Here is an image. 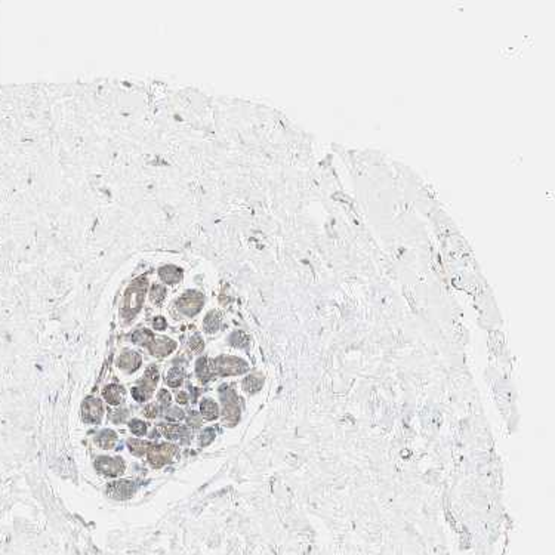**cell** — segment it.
<instances>
[{"label":"cell","mask_w":555,"mask_h":555,"mask_svg":"<svg viewBox=\"0 0 555 555\" xmlns=\"http://www.w3.org/2000/svg\"><path fill=\"white\" fill-rule=\"evenodd\" d=\"M147 287H148L147 280L139 278V280L133 281L130 284V287L126 290L123 305H121V317L126 323H130V320L139 313V310L142 307V302H144Z\"/></svg>","instance_id":"obj_1"},{"label":"cell","mask_w":555,"mask_h":555,"mask_svg":"<svg viewBox=\"0 0 555 555\" xmlns=\"http://www.w3.org/2000/svg\"><path fill=\"white\" fill-rule=\"evenodd\" d=\"M159 378H160V373H159L157 367H156V366L148 367V369L145 370L142 379L139 381L138 387L132 388V397H133L138 403H144V401H147V400L151 397L154 388L157 387Z\"/></svg>","instance_id":"obj_2"},{"label":"cell","mask_w":555,"mask_h":555,"mask_svg":"<svg viewBox=\"0 0 555 555\" xmlns=\"http://www.w3.org/2000/svg\"><path fill=\"white\" fill-rule=\"evenodd\" d=\"M247 363L243 361L241 358L237 357H229V355H222L218 357L212 363L214 373H218L221 376H231V375H241L247 370Z\"/></svg>","instance_id":"obj_3"},{"label":"cell","mask_w":555,"mask_h":555,"mask_svg":"<svg viewBox=\"0 0 555 555\" xmlns=\"http://www.w3.org/2000/svg\"><path fill=\"white\" fill-rule=\"evenodd\" d=\"M221 400L222 404H223V422L226 425L237 424V421L240 418V406H238V398H237L234 389H231L228 387H222Z\"/></svg>","instance_id":"obj_4"},{"label":"cell","mask_w":555,"mask_h":555,"mask_svg":"<svg viewBox=\"0 0 555 555\" xmlns=\"http://www.w3.org/2000/svg\"><path fill=\"white\" fill-rule=\"evenodd\" d=\"M176 453V447L173 444L163 443V444H153L150 445L147 454H148V462L153 468H162L167 465Z\"/></svg>","instance_id":"obj_5"},{"label":"cell","mask_w":555,"mask_h":555,"mask_svg":"<svg viewBox=\"0 0 555 555\" xmlns=\"http://www.w3.org/2000/svg\"><path fill=\"white\" fill-rule=\"evenodd\" d=\"M95 469L106 477H118L124 472L126 463L118 456H100L95 460Z\"/></svg>","instance_id":"obj_6"},{"label":"cell","mask_w":555,"mask_h":555,"mask_svg":"<svg viewBox=\"0 0 555 555\" xmlns=\"http://www.w3.org/2000/svg\"><path fill=\"white\" fill-rule=\"evenodd\" d=\"M176 307H178V310L182 314L193 317V316H196L202 310V307H203V296L200 293L194 292V290H190V292L184 293L178 299Z\"/></svg>","instance_id":"obj_7"},{"label":"cell","mask_w":555,"mask_h":555,"mask_svg":"<svg viewBox=\"0 0 555 555\" xmlns=\"http://www.w3.org/2000/svg\"><path fill=\"white\" fill-rule=\"evenodd\" d=\"M103 401L95 397H88L82 403V418L86 424H98L103 419Z\"/></svg>","instance_id":"obj_8"},{"label":"cell","mask_w":555,"mask_h":555,"mask_svg":"<svg viewBox=\"0 0 555 555\" xmlns=\"http://www.w3.org/2000/svg\"><path fill=\"white\" fill-rule=\"evenodd\" d=\"M136 492V484L129 480H117L107 486V493L117 500L129 499Z\"/></svg>","instance_id":"obj_9"},{"label":"cell","mask_w":555,"mask_h":555,"mask_svg":"<svg viewBox=\"0 0 555 555\" xmlns=\"http://www.w3.org/2000/svg\"><path fill=\"white\" fill-rule=\"evenodd\" d=\"M176 348V343L169 337H154L148 345L150 354L154 357H166Z\"/></svg>","instance_id":"obj_10"},{"label":"cell","mask_w":555,"mask_h":555,"mask_svg":"<svg viewBox=\"0 0 555 555\" xmlns=\"http://www.w3.org/2000/svg\"><path fill=\"white\" fill-rule=\"evenodd\" d=\"M142 363V357L135 351H126L123 352L117 360V367L121 369L126 373H133L138 370V367Z\"/></svg>","instance_id":"obj_11"},{"label":"cell","mask_w":555,"mask_h":555,"mask_svg":"<svg viewBox=\"0 0 555 555\" xmlns=\"http://www.w3.org/2000/svg\"><path fill=\"white\" fill-rule=\"evenodd\" d=\"M103 395H104V398L109 404L118 406L121 403V398H123V388L117 384H110L104 388Z\"/></svg>","instance_id":"obj_12"},{"label":"cell","mask_w":555,"mask_h":555,"mask_svg":"<svg viewBox=\"0 0 555 555\" xmlns=\"http://www.w3.org/2000/svg\"><path fill=\"white\" fill-rule=\"evenodd\" d=\"M196 375L197 378L205 384V382H209L212 379V375H214V369L211 366V361L206 358V357H202L197 360L196 363Z\"/></svg>","instance_id":"obj_13"},{"label":"cell","mask_w":555,"mask_h":555,"mask_svg":"<svg viewBox=\"0 0 555 555\" xmlns=\"http://www.w3.org/2000/svg\"><path fill=\"white\" fill-rule=\"evenodd\" d=\"M160 277L167 284H175L182 278V270L173 265H166L160 268Z\"/></svg>","instance_id":"obj_14"},{"label":"cell","mask_w":555,"mask_h":555,"mask_svg":"<svg viewBox=\"0 0 555 555\" xmlns=\"http://www.w3.org/2000/svg\"><path fill=\"white\" fill-rule=\"evenodd\" d=\"M200 412L208 421H214L220 416V407L212 398H203L200 403Z\"/></svg>","instance_id":"obj_15"},{"label":"cell","mask_w":555,"mask_h":555,"mask_svg":"<svg viewBox=\"0 0 555 555\" xmlns=\"http://www.w3.org/2000/svg\"><path fill=\"white\" fill-rule=\"evenodd\" d=\"M95 443L101 448H111L117 443V434L112 430H104L95 437Z\"/></svg>","instance_id":"obj_16"},{"label":"cell","mask_w":555,"mask_h":555,"mask_svg":"<svg viewBox=\"0 0 555 555\" xmlns=\"http://www.w3.org/2000/svg\"><path fill=\"white\" fill-rule=\"evenodd\" d=\"M163 436L167 440H179L187 436V428L181 425H163Z\"/></svg>","instance_id":"obj_17"},{"label":"cell","mask_w":555,"mask_h":555,"mask_svg":"<svg viewBox=\"0 0 555 555\" xmlns=\"http://www.w3.org/2000/svg\"><path fill=\"white\" fill-rule=\"evenodd\" d=\"M184 376H185V372L182 367H172L169 372H167V376H166V384L172 388H176L182 384L184 381Z\"/></svg>","instance_id":"obj_18"},{"label":"cell","mask_w":555,"mask_h":555,"mask_svg":"<svg viewBox=\"0 0 555 555\" xmlns=\"http://www.w3.org/2000/svg\"><path fill=\"white\" fill-rule=\"evenodd\" d=\"M151 444L148 442H144V440H136V439H132L127 442V447H129V451L133 454V456H142L144 453L148 451Z\"/></svg>","instance_id":"obj_19"},{"label":"cell","mask_w":555,"mask_h":555,"mask_svg":"<svg viewBox=\"0 0 555 555\" xmlns=\"http://www.w3.org/2000/svg\"><path fill=\"white\" fill-rule=\"evenodd\" d=\"M261 388H262V378H259V376H256V375H250V376H247V378L243 381V389H244L246 392L253 394V392L259 391Z\"/></svg>","instance_id":"obj_20"},{"label":"cell","mask_w":555,"mask_h":555,"mask_svg":"<svg viewBox=\"0 0 555 555\" xmlns=\"http://www.w3.org/2000/svg\"><path fill=\"white\" fill-rule=\"evenodd\" d=\"M154 339V334L147 331V329H141V331H136L132 334V340L138 345H142V346H148L151 343V340Z\"/></svg>","instance_id":"obj_21"},{"label":"cell","mask_w":555,"mask_h":555,"mask_svg":"<svg viewBox=\"0 0 555 555\" xmlns=\"http://www.w3.org/2000/svg\"><path fill=\"white\" fill-rule=\"evenodd\" d=\"M220 328V317L217 313H211L208 314V317L205 319V329L206 332H217Z\"/></svg>","instance_id":"obj_22"},{"label":"cell","mask_w":555,"mask_h":555,"mask_svg":"<svg viewBox=\"0 0 555 555\" xmlns=\"http://www.w3.org/2000/svg\"><path fill=\"white\" fill-rule=\"evenodd\" d=\"M165 295H166V289L163 287V286H160V284H154L153 287H151V293H150V296H151V301L154 302V304H162L163 302V299H165Z\"/></svg>","instance_id":"obj_23"},{"label":"cell","mask_w":555,"mask_h":555,"mask_svg":"<svg viewBox=\"0 0 555 555\" xmlns=\"http://www.w3.org/2000/svg\"><path fill=\"white\" fill-rule=\"evenodd\" d=\"M129 430H130L132 434H135V436H138V437L147 434V425H145L142 421H139V419H132V421L129 422Z\"/></svg>","instance_id":"obj_24"},{"label":"cell","mask_w":555,"mask_h":555,"mask_svg":"<svg viewBox=\"0 0 555 555\" xmlns=\"http://www.w3.org/2000/svg\"><path fill=\"white\" fill-rule=\"evenodd\" d=\"M166 418L169 421H173V422H178V421H182L185 418V413L182 409L179 407H167L166 410Z\"/></svg>","instance_id":"obj_25"},{"label":"cell","mask_w":555,"mask_h":555,"mask_svg":"<svg viewBox=\"0 0 555 555\" xmlns=\"http://www.w3.org/2000/svg\"><path fill=\"white\" fill-rule=\"evenodd\" d=\"M127 418H129V410L123 409V407H120V409H117L111 413V421L114 424H123V422L127 421Z\"/></svg>","instance_id":"obj_26"},{"label":"cell","mask_w":555,"mask_h":555,"mask_svg":"<svg viewBox=\"0 0 555 555\" xmlns=\"http://www.w3.org/2000/svg\"><path fill=\"white\" fill-rule=\"evenodd\" d=\"M215 436H217V431H215L214 428H208V430H205V431L202 433V436H200V444H202V445H208L209 443H212V440L215 439Z\"/></svg>","instance_id":"obj_27"},{"label":"cell","mask_w":555,"mask_h":555,"mask_svg":"<svg viewBox=\"0 0 555 555\" xmlns=\"http://www.w3.org/2000/svg\"><path fill=\"white\" fill-rule=\"evenodd\" d=\"M205 343H203V339L199 336V334H194L191 339H190V348L193 352H200L203 349Z\"/></svg>","instance_id":"obj_28"},{"label":"cell","mask_w":555,"mask_h":555,"mask_svg":"<svg viewBox=\"0 0 555 555\" xmlns=\"http://www.w3.org/2000/svg\"><path fill=\"white\" fill-rule=\"evenodd\" d=\"M157 397H159V401L162 403V406L167 409L169 404H170V401H172V395H170V392H169L167 389H160Z\"/></svg>","instance_id":"obj_29"},{"label":"cell","mask_w":555,"mask_h":555,"mask_svg":"<svg viewBox=\"0 0 555 555\" xmlns=\"http://www.w3.org/2000/svg\"><path fill=\"white\" fill-rule=\"evenodd\" d=\"M144 415L147 418L154 419V418H157L160 415V407L157 404H147V407L144 409Z\"/></svg>","instance_id":"obj_30"},{"label":"cell","mask_w":555,"mask_h":555,"mask_svg":"<svg viewBox=\"0 0 555 555\" xmlns=\"http://www.w3.org/2000/svg\"><path fill=\"white\" fill-rule=\"evenodd\" d=\"M246 340H247V337H246L241 332L234 333V334L231 336V342H232L235 346H244Z\"/></svg>","instance_id":"obj_31"},{"label":"cell","mask_w":555,"mask_h":555,"mask_svg":"<svg viewBox=\"0 0 555 555\" xmlns=\"http://www.w3.org/2000/svg\"><path fill=\"white\" fill-rule=\"evenodd\" d=\"M187 421H188V425L193 427V428H197V427L202 425V418H200L196 412H191L190 416L187 418Z\"/></svg>","instance_id":"obj_32"},{"label":"cell","mask_w":555,"mask_h":555,"mask_svg":"<svg viewBox=\"0 0 555 555\" xmlns=\"http://www.w3.org/2000/svg\"><path fill=\"white\" fill-rule=\"evenodd\" d=\"M166 320L163 319V317H156L154 319V322H153V328L156 329V331H165L166 329Z\"/></svg>","instance_id":"obj_33"},{"label":"cell","mask_w":555,"mask_h":555,"mask_svg":"<svg viewBox=\"0 0 555 555\" xmlns=\"http://www.w3.org/2000/svg\"><path fill=\"white\" fill-rule=\"evenodd\" d=\"M176 401H178L179 404H187V403H188V394H187L185 391H179V392L176 394Z\"/></svg>","instance_id":"obj_34"}]
</instances>
